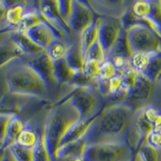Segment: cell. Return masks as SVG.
<instances>
[{
  "mask_svg": "<svg viewBox=\"0 0 161 161\" xmlns=\"http://www.w3.org/2000/svg\"><path fill=\"white\" fill-rule=\"evenodd\" d=\"M2 147H4V143L2 141H0V148H2Z\"/></svg>",
  "mask_w": 161,
  "mask_h": 161,
  "instance_id": "cell-41",
  "label": "cell"
},
{
  "mask_svg": "<svg viewBox=\"0 0 161 161\" xmlns=\"http://www.w3.org/2000/svg\"><path fill=\"white\" fill-rule=\"evenodd\" d=\"M3 161H18L15 156H14V154L12 153L11 149H10V147H8V149H7V153H6Z\"/></svg>",
  "mask_w": 161,
  "mask_h": 161,
  "instance_id": "cell-37",
  "label": "cell"
},
{
  "mask_svg": "<svg viewBox=\"0 0 161 161\" xmlns=\"http://www.w3.org/2000/svg\"><path fill=\"white\" fill-rule=\"evenodd\" d=\"M26 124L19 116V114H12L8 125V132L4 141V147L8 148L15 144L20 132L25 127Z\"/></svg>",
  "mask_w": 161,
  "mask_h": 161,
  "instance_id": "cell-19",
  "label": "cell"
},
{
  "mask_svg": "<svg viewBox=\"0 0 161 161\" xmlns=\"http://www.w3.org/2000/svg\"><path fill=\"white\" fill-rule=\"evenodd\" d=\"M154 57L155 56L146 53H132L129 57V67L134 71L144 74Z\"/></svg>",
  "mask_w": 161,
  "mask_h": 161,
  "instance_id": "cell-21",
  "label": "cell"
},
{
  "mask_svg": "<svg viewBox=\"0 0 161 161\" xmlns=\"http://www.w3.org/2000/svg\"><path fill=\"white\" fill-rule=\"evenodd\" d=\"M97 17L90 3L85 1H73V11L69 22L71 30L81 33L93 24Z\"/></svg>",
  "mask_w": 161,
  "mask_h": 161,
  "instance_id": "cell-8",
  "label": "cell"
},
{
  "mask_svg": "<svg viewBox=\"0 0 161 161\" xmlns=\"http://www.w3.org/2000/svg\"><path fill=\"white\" fill-rule=\"evenodd\" d=\"M144 161H159V153L157 149L149 146L146 143L139 149Z\"/></svg>",
  "mask_w": 161,
  "mask_h": 161,
  "instance_id": "cell-33",
  "label": "cell"
},
{
  "mask_svg": "<svg viewBox=\"0 0 161 161\" xmlns=\"http://www.w3.org/2000/svg\"><path fill=\"white\" fill-rule=\"evenodd\" d=\"M33 150H34V161H55L47 143L45 130L44 127L40 133L38 143Z\"/></svg>",
  "mask_w": 161,
  "mask_h": 161,
  "instance_id": "cell-23",
  "label": "cell"
},
{
  "mask_svg": "<svg viewBox=\"0 0 161 161\" xmlns=\"http://www.w3.org/2000/svg\"><path fill=\"white\" fill-rule=\"evenodd\" d=\"M87 146L88 143L85 138L77 141L75 143H70L57 152L56 160L60 157H83Z\"/></svg>",
  "mask_w": 161,
  "mask_h": 161,
  "instance_id": "cell-20",
  "label": "cell"
},
{
  "mask_svg": "<svg viewBox=\"0 0 161 161\" xmlns=\"http://www.w3.org/2000/svg\"><path fill=\"white\" fill-rule=\"evenodd\" d=\"M7 90H8L7 87H4V85L0 81V101H2L6 97Z\"/></svg>",
  "mask_w": 161,
  "mask_h": 161,
  "instance_id": "cell-39",
  "label": "cell"
},
{
  "mask_svg": "<svg viewBox=\"0 0 161 161\" xmlns=\"http://www.w3.org/2000/svg\"><path fill=\"white\" fill-rule=\"evenodd\" d=\"M158 56H159V57H161V53H159V54H158Z\"/></svg>",
  "mask_w": 161,
  "mask_h": 161,
  "instance_id": "cell-42",
  "label": "cell"
},
{
  "mask_svg": "<svg viewBox=\"0 0 161 161\" xmlns=\"http://www.w3.org/2000/svg\"><path fill=\"white\" fill-rule=\"evenodd\" d=\"M7 3L8 9L6 14L5 21L11 31L16 29L22 21L24 13L27 9V6L25 2H14L11 3L7 2Z\"/></svg>",
  "mask_w": 161,
  "mask_h": 161,
  "instance_id": "cell-17",
  "label": "cell"
},
{
  "mask_svg": "<svg viewBox=\"0 0 161 161\" xmlns=\"http://www.w3.org/2000/svg\"><path fill=\"white\" fill-rule=\"evenodd\" d=\"M135 113L133 107L126 103H118L102 110L85 137L88 145L126 142L131 146L130 133Z\"/></svg>",
  "mask_w": 161,
  "mask_h": 161,
  "instance_id": "cell-1",
  "label": "cell"
},
{
  "mask_svg": "<svg viewBox=\"0 0 161 161\" xmlns=\"http://www.w3.org/2000/svg\"><path fill=\"white\" fill-rule=\"evenodd\" d=\"M68 51L69 48L67 45L61 42L59 39H57L55 41H53V44L49 46V48L46 50V52L48 53L49 57L53 59L54 62L65 58Z\"/></svg>",
  "mask_w": 161,
  "mask_h": 161,
  "instance_id": "cell-26",
  "label": "cell"
},
{
  "mask_svg": "<svg viewBox=\"0 0 161 161\" xmlns=\"http://www.w3.org/2000/svg\"><path fill=\"white\" fill-rule=\"evenodd\" d=\"M24 32L33 42L45 51L58 36L56 31L44 20L31 26Z\"/></svg>",
  "mask_w": 161,
  "mask_h": 161,
  "instance_id": "cell-11",
  "label": "cell"
},
{
  "mask_svg": "<svg viewBox=\"0 0 161 161\" xmlns=\"http://www.w3.org/2000/svg\"><path fill=\"white\" fill-rule=\"evenodd\" d=\"M65 59L69 64L75 70L78 72H82L84 70L86 59L83 57L80 45H73L69 47Z\"/></svg>",
  "mask_w": 161,
  "mask_h": 161,
  "instance_id": "cell-24",
  "label": "cell"
},
{
  "mask_svg": "<svg viewBox=\"0 0 161 161\" xmlns=\"http://www.w3.org/2000/svg\"><path fill=\"white\" fill-rule=\"evenodd\" d=\"M125 37L130 55L142 53L156 56L161 53V36L144 24L131 26L126 30Z\"/></svg>",
  "mask_w": 161,
  "mask_h": 161,
  "instance_id": "cell-4",
  "label": "cell"
},
{
  "mask_svg": "<svg viewBox=\"0 0 161 161\" xmlns=\"http://www.w3.org/2000/svg\"><path fill=\"white\" fill-rule=\"evenodd\" d=\"M39 137L40 133H37L31 126L26 124L25 127L19 135L15 144L24 148L33 149L38 143Z\"/></svg>",
  "mask_w": 161,
  "mask_h": 161,
  "instance_id": "cell-22",
  "label": "cell"
},
{
  "mask_svg": "<svg viewBox=\"0 0 161 161\" xmlns=\"http://www.w3.org/2000/svg\"><path fill=\"white\" fill-rule=\"evenodd\" d=\"M117 74V70H116L115 67L114 66L110 59H106L101 65L98 79L103 80H108Z\"/></svg>",
  "mask_w": 161,
  "mask_h": 161,
  "instance_id": "cell-29",
  "label": "cell"
},
{
  "mask_svg": "<svg viewBox=\"0 0 161 161\" xmlns=\"http://www.w3.org/2000/svg\"><path fill=\"white\" fill-rule=\"evenodd\" d=\"M135 149L126 142H105L87 146L86 161H130Z\"/></svg>",
  "mask_w": 161,
  "mask_h": 161,
  "instance_id": "cell-6",
  "label": "cell"
},
{
  "mask_svg": "<svg viewBox=\"0 0 161 161\" xmlns=\"http://www.w3.org/2000/svg\"><path fill=\"white\" fill-rule=\"evenodd\" d=\"M130 161H144L143 159V156H141L140 152L139 150H136L134 152L133 156L130 158Z\"/></svg>",
  "mask_w": 161,
  "mask_h": 161,
  "instance_id": "cell-38",
  "label": "cell"
},
{
  "mask_svg": "<svg viewBox=\"0 0 161 161\" xmlns=\"http://www.w3.org/2000/svg\"><path fill=\"white\" fill-rule=\"evenodd\" d=\"M11 40L19 46L26 54L36 56L45 50L36 44L26 35V33L19 30H13L11 31Z\"/></svg>",
  "mask_w": 161,
  "mask_h": 161,
  "instance_id": "cell-14",
  "label": "cell"
},
{
  "mask_svg": "<svg viewBox=\"0 0 161 161\" xmlns=\"http://www.w3.org/2000/svg\"><path fill=\"white\" fill-rule=\"evenodd\" d=\"M55 74L56 78L60 84H70L73 78L80 72L73 69L69 64L65 58L55 61Z\"/></svg>",
  "mask_w": 161,
  "mask_h": 161,
  "instance_id": "cell-18",
  "label": "cell"
},
{
  "mask_svg": "<svg viewBox=\"0 0 161 161\" xmlns=\"http://www.w3.org/2000/svg\"><path fill=\"white\" fill-rule=\"evenodd\" d=\"M159 79H161V77H159Z\"/></svg>",
  "mask_w": 161,
  "mask_h": 161,
  "instance_id": "cell-43",
  "label": "cell"
},
{
  "mask_svg": "<svg viewBox=\"0 0 161 161\" xmlns=\"http://www.w3.org/2000/svg\"><path fill=\"white\" fill-rule=\"evenodd\" d=\"M99 114L94 116V117H93L92 119H88V120L79 121L78 123H77L76 124L73 125L71 128L69 130L67 134L64 136V137L63 138L62 140H61L60 145H59L57 152H58L60 149L63 148L64 147L67 146V145L70 144V143H75L77 141L80 140V139L86 137V134L88 133L89 130H90V128L91 127L92 125H93V123H94V121L96 120V119L98 117ZM56 156H57V155H56Z\"/></svg>",
  "mask_w": 161,
  "mask_h": 161,
  "instance_id": "cell-13",
  "label": "cell"
},
{
  "mask_svg": "<svg viewBox=\"0 0 161 161\" xmlns=\"http://www.w3.org/2000/svg\"><path fill=\"white\" fill-rule=\"evenodd\" d=\"M153 81L143 73H139L135 86L129 91L127 100L132 103L148 100L153 92Z\"/></svg>",
  "mask_w": 161,
  "mask_h": 161,
  "instance_id": "cell-12",
  "label": "cell"
},
{
  "mask_svg": "<svg viewBox=\"0 0 161 161\" xmlns=\"http://www.w3.org/2000/svg\"><path fill=\"white\" fill-rule=\"evenodd\" d=\"M99 23H100V18L97 17L91 26L80 33L81 35H80V47L85 59L88 55L90 48L98 40Z\"/></svg>",
  "mask_w": 161,
  "mask_h": 161,
  "instance_id": "cell-15",
  "label": "cell"
},
{
  "mask_svg": "<svg viewBox=\"0 0 161 161\" xmlns=\"http://www.w3.org/2000/svg\"><path fill=\"white\" fill-rule=\"evenodd\" d=\"M9 147L18 161H34V148H24L15 143Z\"/></svg>",
  "mask_w": 161,
  "mask_h": 161,
  "instance_id": "cell-28",
  "label": "cell"
},
{
  "mask_svg": "<svg viewBox=\"0 0 161 161\" xmlns=\"http://www.w3.org/2000/svg\"><path fill=\"white\" fill-rule=\"evenodd\" d=\"M144 75L152 80L156 81L161 77V57L156 55L152 58L148 69L145 72Z\"/></svg>",
  "mask_w": 161,
  "mask_h": 161,
  "instance_id": "cell-27",
  "label": "cell"
},
{
  "mask_svg": "<svg viewBox=\"0 0 161 161\" xmlns=\"http://www.w3.org/2000/svg\"><path fill=\"white\" fill-rule=\"evenodd\" d=\"M21 110L19 103L8 100L7 97L0 101V114H19Z\"/></svg>",
  "mask_w": 161,
  "mask_h": 161,
  "instance_id": "cell-30",
  "label": "cell"
},
{
  "mask_svg": "<svg viewBox=\"0 0 161 161\" xmlns=\"http://www.w3.org/2000/svg\"><path fill=\"white\" fill-rule=\"evenodd\" d=\"M123 28L121 20L117 18H100L98 31V41L106 59L109 58L114 49L123 36Z\"/></svg>",
  "mask_w": 161,
  "mask_h": 161,
  "instance_id": "cell-7",
  "label": "cell"
},
{
  "mask_svg": "<svg viewBox=\"0 0 161 161\" xmlns=\"http://www.w3.org/2000/svg\"><path fill=\"white\" fill-rule=\"evenodd\" d=\"M28 64L45 81L49 90L51 87L58 86L59 83L55 74V63L47 52L44 51L34 56Z\"/></svg>",
  "mask_w": 161,
  "mask_h": 161,
  "instance_id": "cell-9",
  "label": "cell"
},
{
  "mask_svg": "<svg viewBox=\"0 0 161 161\" xmlns=\"http://www.w3.org/2000/svg\"><path fill=\"white\" fill-rule=\"evenodd\" d=\"M145 119L153 126L155 130H161V110L154 106L141 108Z\"/></svg>",
  "mask_w": 161,
  "mask_h": 161,
  "instance_id": "cell-25",
  "label": "cell"
},
{
  "mask_svg": "<svg viewBox=\"0 0 161 161\" xmlns=\"http://www.w3.org/2000/svg\"><path fill=\"white\" fill-rule=\"evenodd\" d=\"M57 9L60 17L69 27V22L73 11V1H57ZM71 30V29H70Z\"/></svg>",
  "mask_w": 161,
  "mask_h": 161,
  "instance_id": "cell-31",
  "label": "cell"
},
{
  "mask_svg": "<svg viewBox=\"0 0 161 161\" xmlns=\"http://www.w3.org/2000/svg\"><path fill=\"white\" fill-rule=\"evenodd\" d=\"M80 121V114L68 102H60L54 106L44 124L45 136L49 150L56 161L59 145L67 132Z\"/></svg>",
  "mask_w": 161,
  "mask_h": 161,
  "instance_id": "cell-3",
  "label": "cell"
},
{
  "mask_svg": "<svg viewBox=\"0 0 161 161\" xmlns=\"http://www.w3.org/2000/svg\"><path fill=\"white\" fill-rule=\"evenodd\" d=\"M7 149L8 148H5V147L0 148V161H3L6 156V153H7Z\"/></svg>",
  "mask_w": 161,
  "mask_h": 161,
  "instance_id": "cell-40",
  "label": "cell"
},
{
  "mask_svg": "<svg viewBox=\"0 0 161 161\" xmlns=\"http://www.w3.org/2000/svg\"><path fill=\"white\" fill-rule=\"evenodd\" d=\"M146 143L154 148H161V130H154L147 137Z\"/></svg>",
  "mask_w": 161,
  "mask_h": 161,
  "instance_id": "cell-34",
  "label": "cell"
},
{
  "mask_svg": "<svg viewBox=\"0 0 161 161\" xmlns=\"http://www.w3.org/2000/svg\"><path fill=\"white\" fill-rule=\"evenodd\" d=\"M68 102L77 110L80 121H86L97 115L103 110L102 94L90 87H78L60 102Z\"/></svg>",
  "mask_w": 161,
  "mask_h": 161,
  "instance_id": "cell-5",
  "label": "cell"
},
{
  "mask_svg": "<svg viewBox=\"0 0 161 161\" xmlns=\"http://www.w3.org/2000/svg\"><path fill=\"white\" fill-rule=\"evenodd\" d=\"M38 9L44 21L56 31L57 36H62L71 31L59 14L57 1H40Z\"/></svg>",
  "mask_w": 161,
  "mask_h": 161,
  "instance_id": "cell-10",
  "label": "cell"
},
{
  "mask_svg": "<svg viewBox=\"0 0 161 161\" xmlns=\"http://www.w3.org/2000/svg\"><path fill=\"white\" fill-rule=\"evenodd\" d=\"M25 55L22 49L12 41L0 44V69Z\"/></svg>",
  "mask_w": 161,
  "mask_h": 161,
  "instance_id": "cell-16",
  "label": "cell"
},
{
  "mask_svg": "<svg viewBox=\"0 0 161 161\" xmlns=\"http://www.w3.org/2000/svg\"><path fill=\"white\" fill-rule=\"evenodd\" d=\"M106 59V54H105L104 51H103L100 43H99V41L97 40V42L93 44V47L90 48V52H89L88 55L86 57V60H95V61H98V62L103 63Z\"/></svg>",
  "mask_w": 161,
  "mask_h": 161,
  "instance_id": "cell-32",
  "label": "cell"
},
{
  "mask_svg": "<svg viewBox=\"0 0 161 161\" xmlns=\"http://www.w3.org/2000/svg\"><path fill=\"white\" fill-rule=\"evenodd\" d=\"M5 68V83L8 93L40 98L49 96L48 85L28 63L16 60Z\"/></svg>",
  "mask_w": 161,
  "mask_h": 161,
  "instance_id": "cell-2",
  "label": "cell"
},
{
  "mask_svg": "<svg viewBox=\"0 0 161 161\" xmlns=\"http://www.w3.org/2000/svg\"><path fill=\"white\" fill-rule=\"evenodd\" d=\"M12 114H0V141H5L8 125Z\"/></svg>",
  "mask_w": 161,
  "mask_h": 161,
  "instance_id": "cell-35",
  "label": "cell"
},
{
  "mask_svg": "<svg viewBox=\"0 0 161 161\" xmlns=\"http://www.w3.org/2000/svg\"><path fill=\"white\" fill-rule=\"evenodd\" d=\"M8 9V3L6 1H0V21L5 20L6 14Z\"/></svg>",
  "mask_w": 161,
  "mask_h": 161,
  "instance_id": "cell-36",
  "label": "cell"
}]
</instances>
